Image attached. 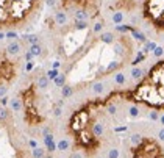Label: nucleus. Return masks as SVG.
I'll return each mask as SVG.
<instances>
[{
    "mask_svg": "<svg viewBox=\"0 0 164 158\" xmlns=\"http://www.w3.org/2000/svg\"><path fill=\"white\" fill-rule=\"evenodd\" d=\"M102 30H103V22L94 24V27H92V31H94V33H102Z\"/></svg>",
    "mask_w": 164,
    "mask_h": 158,
    "instance_id": "16",
    "label": "nucleus"
},
{
    "mask_svg": "<svg viewBox=\"0 0 164 158\" xmlns=\"http://www.w3.org/2000/svg\"><path fill=\"white\" fill-rule=\"evenodd\" d=\"M120 66H122V63H116V61H113V63H109V66L106 67V74H109V72H114V71H117Z\"/></svg>",
    "mask_w": 164,
    "mask_h": 158,
    "instance_id": "10",
    "label": "nucleus"
},
{
    "mask_svg": "<svg viewBox=\"0 0 164 158\" xmlns=\"http://www.w3.org/2000/svg\"><path fill=\"white\" fill-rule=\"evenodd\" d=\"M5 38H6V35H5L3 31H0V41H2V39H5Z\"/></svg>",
    "mask_w": 164,
    "mask_h": 158,
    "instance_id": "29",
    "label": "nucleus"
},
{
    "mask_svg": "<svg viewBox=\"0 0 164 158\" xmlns=\"http://www.w3.org/2000/svg\"><path fill=\"white\" fill-rule=\"evenodd\" d=\"M31 67H33V63H31V61H30V63H28V64H27V71H30V69H31Z\"/></svg>",
    "mask_w": 164,
    "mask_h": 158,
    "instance_id": "30",
    "label": "nucleus"
},
{
    "mask_svg": "<svg viewBox=\"0 0 164 158\" xmlns=\"http://www.w3.org/2000/svg\"><path fill=\"white\" fill-rule=\"evenodd\" d=\"M160 138H161V139H164V128L160 132Z\"/></svg>",
    "mask_w": 164,
    "mask_h": 158,
    "instance_id": "31",
    "label": "nucleus"
},
{
    "mask_svg": "<svg viewBox=\"0 0 164 158\" xmlns=\"http://www.w3.org/2000/svg\"><path fill=\"white\" fill-rule=\"evenodd\" d=\"M113 22L116 25H120L122 22H124V13H114L113 14Z\"/></svg>",
    "mask_w": 164,
    "mask_h": 158,
    "instance_id": "9",
    "label": "nucleus"
},
{
    "mask_svg": "<svg viewBox=\"0 0 164 158\" xmlns=\"http://www.w3.org/2000/svg\"><path fill=\"white\" fill-rule=\"evenodd\" d=\"M33 57H38V55H41V52H42V49H41V45L39 44H33L30 45V50H28Z\"/></svg>",
    "mask_w": 164,
    "mask_h": 158,
    "instance_id": "8",
    "label": "nucleus"
},
{
    "mask_svg": "<svg viewBox=\"0 0 164 158\" xmlns=\"http://www.w3.org/2000/svg\"><path fill=\"white\" fill-rule=\"evenodd\" d=\"M47 158H52V157H47Z\"/></svg>",
    "mask_w": 164,
    "mask_h": 158,
    "instance_id": "33",
    "label": "nucleus"
},
{
    "mask_svg": "<svg viewBox=\"0 0 164 158\" xmlns=\"http://www.w3.org/2000/svg\"><path fill=\"white\" fill-rule=\"evenodd\" d=\"M117 155H119V152L116 149H111L109 150V158H117Z\"/></svg>",
    "mask_w": 164,
    "mask_h": 158,
    "instance_id": "26",
    "label": "nucleus"
},
{
    "mask_svg": "<svg viewBox=\"0 0 164 158\" xmlns=\"http://www.w3.org/2000/svg\"><path fill=\"white\" fill-rule=\"evenodd\" d=\"M133 158H164V149L152 138H141L131 150Z\"/></svg>",
    "mask_w": 164,
    "mask_h": 158,
    "instance_id": "2",
    "label": "nucleus"
},
{
    "mask_svg": "<svg viewBox=\"0 0 164 158\" xmlns=\"http://www.w3.org/2000/svg\"><path fill=\"white\" fill-rule=\"evenodd\" d=\"M70 94H72V88L70 86H64L63 88V95H64V97H69Z\"/></svg>",
    "mask_w": 164,
    "mask_h": 158,
    "instance_id": "22",
    "label": "nucleus"
},
{
    "mask_svg": "<svg viewBox=\"0 0 164 158\" xmlns=\"http://www.w3.org/2000/svg\"><path fill=\"white\" fill-rule=\"evenodd\" d=\"M47 85H49V78H47V77H41L39 81H38V86L41 89H44V88H47Z\"/></svg>",
    "mask_w": 164,
    "mask_h": 158,
    "instance_id": "14",
    "label": "nucleus"
},
{
    "mask_svg": "<svg viewBox=\"0 0 164 158\" xmlns=\"http://www.w3.org/2000/svg\"><path fill=\"white\" fill-rule=\"evenodd\" d=\"M55 22H56L58 25H66L67 22V14L64 11H58L56 14H55Z\"/></svg>",
    "mask_w": 164,
    "mask_h": 158,
    "instance_id": "6",
    "label": "nucleus"
},
{
    "mask_svg": "<svg viewBox=\"0 0 164 158\" xmlns=\"http://www.w3.org/2000/svg\"><path fill=\"white\" fill-rule=\"evenodd\" d=\"M75 28H77V30L88 28V20H75Z\"/></svg>",
    "mask_w": 164,
    "mask_h": 158,
    "instance_id": "13",
    "label": "nucleus"
},
{
    "mask_svg": "<svg viewBox=\"0 0 164 158\" xmlns=\"http://www.w3.org/2000/svg\"><path fill=\"white\" fill-rule=\"evenodd\" d=\"M116 83H117V85H124L125 83V77L122 74H116Z\"/></svg>",
    "mask_w": 164,
    "mask_h": 158,
    "instance_id": "18",
    "label": "nucleus"
},
{
    "mask_svg": "<svg viewBox=\"0 0 164 158\" xmlns=\"http://www.w3.org/2000/svg\"><path fill=\"white\" fill-rule=\"evenodd\" d=\"M114 50H116V53H117V55H124V45H122V42H116Z\"/></svg>",
    "mask_w": 164,
    "mask_h": 158,
    "instance_id": "17",
    "label": "nucleus"
},
{
    "mask_svg": "<svg viewBox=\"0 0 164 158\" xmlns=\"http://www.w3.org/2000/svg\"><path fill=\"white\" fill-rule=\"evenodd\" d=\"M131 35H133V38H134V39L141 41V42H147V39H145V35H144V33H141L138 28H133V30H131Z\"/></svg>",
    "mask_w": 164,
    "mask_h": 158,
    "instance_id": "7",
    "label": "nucleus"
},
{
    "mask_svg": "<svg viewBox=\"0 0 164 158\" xmlns=\"http://www.w3.org/2000/svg\"><path fill=\"white\" fill-rule=\"evenodd\" d=\"M58 77V71L56 69H52V71H49V72H47V78H56Z\"/></svg>",
    "mask_w": 164,
    "mask_h": 158,
    "instance_id": "20",
    "label": "nucleus"
},
{
    "mask_svg": "<svg viewBox=\"0 0 164 158\" xmlns=\"http://www.w3.org/2000/svg\"><path fill=\"white\" fill-rule=\"evenodd\" d=\"M25 41H27V42H30L31 45L38 44V36L36 35H28V36H25Z\"/></svg>",
    "mask_w": 164,
    "mask_h": 158,
    "instance_id": "15",
    "label": "nucleus"
},
{
    "mask_svg": "<svg viewBox=\"0 0 164 158\" xmlns=\"http://www.w3.org/2000/svg\"><path fill=\"white\" fill-rule=\"evenodd\" d=\"M131 75H133V78H136V80H141L142 77H144V72H142L139 67H134V69L131 71Z\"/></svg>",
    "mask_w": 164,
    "mask_h": 158,
    "instance_id": "11",
    "label": "nucleus"
},
{
    "mask_svg": "<svg viewBox=\"0 0 164 158\" xmlns=\"http://www.w3.org/2000/svg\"><path fill=\"white\" fill-rule=\"evenodd\" d=\"M94 91L95 92H102L103 91V83H95L94 85Z\"/></svg>",
    "mask_w": 164,
    "mask_h": 158,
    "instance_id": "24",
    "label": "nucleus"
},
{
    "mask_svg": "<svg viewBox=\"0 0 164 158\" xmlns=\"http://www.w3.org/2000/svg\"><path fill=\"white\" fill-rule=\"evenodd\" d=\"M161 122H163V124H164V116H163V118H161Z\"/></svg>",
    "mask_w": 164,
    "mask_h": 158,
    "instance_id": "32",
    "label": "nucleus"
},
{
    "mask_svg": "<svg viewBox=\"0 0 164 158\" xmlns=\"http://www.w3.org/2000/svg\"><path fill=\"white\" fill-rule=\"evenodd\" d=\"M55 83H56L58 86H61V85H63V83H64V75H59V77H56V78H55Z\"/></svg>",
    "mask_w": 164,
    "mask_h": 158,
    "instance_id": "25",
    "label": "nucleus"
},
{
    "mask_svg": "<svg viewBox=\"0 0 164 158\" xmlns=\"http://www.w3.org/2000/svg\"><path fill=\"white\" fill-rule=\"evenodd\" d=\"M67 147H69V142H67L66 139L59 141V144H58V149H59V150H66Z\"/></svg>",
    "mask_w": 164,
    "mask_h": 158,
    "instance_id": "21",
    "label": "nucleus"
},
{
    "mask_svg": "<svg viewBox=\"0 0 164 158\" xmlns=\"http://www.w3.org/2000/svg\"><path fill=\"white\" fill-rule=\"evenodd\" d=\"M45 3L49 5V6H53L55 3H56V0H45Z\"/></svg>",
    "mask_w": 164,
    "mask_h": 158,
    "instance_id": "28",
    "label": "nucleus"
},
{
    "mask_svg": "<svg viewBox=\"0 0 164 158\" xmlns=\"http://www.w3.org/2000/svg\"><path fill=\"white\" fill-rule=\"evenodd\" d=\"M114 94L134 105H144L153 111H164V60H160L150 67L147 75L133 89Z\"/></svg>",
    "mask_w": 164,
    "mask_h": 158,
    "instance_id": "1",
    "label": "nucleus"
},
{
    "mask_svg": "<svg viewBox=\"0 0 164 158\" xmlns=\"http://www.w3.org/2000/svg\"><path fill=\"white\" fill-rule=\"evenodd\" d=\"M42 154H44V152H42L41 149H35V157H36V158H41V157H42Z\"/></svg>",
    "mask_w": 164,
    "mask_h": 158,
    "instance_id": "27",
    "label": "nucleus"
},
{
    "mask_svg": "<svg viewBox=\"0 0 164 158\" xmlns=\"http://www.w3.org/2000/svg\"><path fill=\"white\" fill-rule=\"evenodd\" d=\"M5 35H6V38H8V39H11V42H13V41H17V33H14V31H8V33H5Z\"/></svg>",
    "mask_w": 164,
    "mask_h": 158,
    "instance_id": "19",
    "label": "nucleus"
},
{
    "mask_svg": "<svg viewBox=\"0 0 164 158\" xmlns=\"http://www.w3.org/2000/svg\"><path fill=\"white\" fill-rule=\"evenodd\" d=\"M19 52H20V44L17 41H13V42H10L8 47H6V53L8 55H17Z\"/></svg>",
    "mask_w": 164,
    "mask_h": 158,
    "instance_id": "4",
    "label": "nucleus"
},
{
    "mask_svg": "<svg viewBox=\"0 0 164 158\" xmlns=\"http://www.w3.org/2000/svg\"><path fill=\"white\" fill-rule=\"evenodd\" d=\"M144 17L160 31H164V0H144Z\"/></svg>",
    "mask_w": 164,
    "mask_h": 158,
    "instance_id": "3",
    "label": "nucleus"
},
{
    "mask_svg": "<svg viewBox=\"0 0 164 158\" xmlns=\"http://www.w3.org/2000/svg\"><path fill=\"white\" fill-rule=\"evenodd\" d=\"M100 41L103 44H113L114 42V35L111 31H105V33H102V35H100Z\"/></svg>",
    "mask_w": 164,
    "mask_h": 158,
    "instance_id": "5",
    "label": "nucleus"
},
{
    "mask_svg": "<svg viewBox=\"0 0 164 158\" xmlns=\"http://www.w3.org/2000/svg\"><path fill=\"white\" fill-rule=\"evenodd\" d=\"M73 16H75V19H77V20H86V13L83 11V10H77V11H75L73 13Z\"/></svg>",
    "mask_w": 164,
    "mask_h": 158,
    "instance_id": "12",
    "label": "nucleus"
},
{
    "mask_svg": "<svg viewBox=\"0 0 164 158\" xmlns=\"http://www.w3.org/2000/svg\"><path fill=\"white\" fill-rule=\"evenodd\" d=\"M153 53H155V57H163V53H164V49H163V47H156V49L153 50Z\"/></svg>",
    "mask_w": 164,
    "mask_h": 158,
    "instance_id": "23",
    "label": "nucleus"
}]
</instances>
